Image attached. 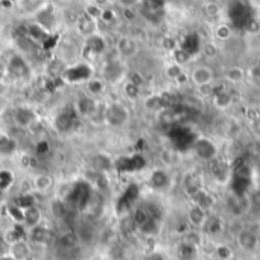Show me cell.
<instances>
[{
  "instance_id": "277c9868",
  "label": "cell",
  "mask_w": 260,
  "mask_h": 260,
  "mask_svg": "<svg viewBox=\"0 0 260 260\" xmlns=\"http://www.w3.org/2000/svg\"><path fill=\"white\" fill-rule=\"evenodd\" d=\"M43 219V215H41V210L37 207V206H29L23 210V227L26 229H34L37 225H40Z\"/></svg>"
},
{
  "instance_id": "5bb4252c",
  "label": "cell",
  "mask_w": 260,
  "mask_h": 260,
  "mask_svg": "<svg viewBox=\"0 0 260 260\" xmlns=\"http://www.w3.org/2000/svg\"><path fill=\"white\" fill-rule=\"evenodd\" d=\"M233 35V30H232V26L230 24H227V23H219V24H216V27H215V37L218 38V40H229L230 37Z\"/></svg>"
},
{
  "instance_id": "9c48e42d",
  "label": "cell",
  "mask_w": 260,
  "mask_h": 260,
  "mask_svg": "<svg viewBox=\"0 0 260 260\" xmlns=\"http://www.w3.org/2000/svg\"><path fill=\"white\" fill-rule=\"evenodd\" d=\"M221 11V5L215 0H209L203 5V12L207 18H218Z\"/></svg>"
},
{
  "instance_id": "ac0fdd59",
  "label": "cell",
  "mask_w": 260,
  "mask_h": 260,
  "mask_svg": "<svg viewBox=\"0 0 260 260\" xmlns=\"http://www.w3.org/2000/svg\"><path fill=\"white\" fill-rule=\"evenodd\" d=\"M123 90H125V94L129 98H137V94H139V87L133 82H128Z\"/></svg>"
},
{
  "instance_id": "4fadbf2b",
  "label": "cell",
  "mask_w": 260,
  "mask_h": 260,
  "mask_svg": "<svg viewBox=\"0 0 260 260\" xmlns=\"http://www.w3.org/2000/svg\"><path fill=\"white\" fill-rule=\"evenodd\" d=\"M102 11H104V9H102L101 6H98L96 3H93V2H88V3L85 5V8H84L85 17H88V18H91V20H94V21H99V20H101Z\"/></svg>"
},
{
  "instance_id": "7402d4cb",
  "label": "cell",
  "mask_w": 260,
  "mask_h": 260,
  "mask_svg": "<svg viewBox=\"0 0 260 260\" xmlns=\"http://www.w3.org/2000/svg\"><path fill=\"white\" fill-rule=\"evenodd\" d=\"M0 260H14L12 257H3V259H0Z\"/></svg>"
},
{
  "instance_id": "8fae6325",
  "label": "cell",
  "mask_w": 260,
  "mask_h": 260,
  "mask_svg": "<svg viewBox=\"0 0 260 260\" xmlns=\"http://www.w3.org/2000/svg\"><path fill=\"white\" fill-rule=\"evenodd\" d=\"M30 241L35 242V244H44L49 238V232L41 227V225H37L34 229H30V235H29Z\"/></svg>"
},
{
  "instance_id": "7c38bea8",
  "label": "cell",
  "mask_w": 260,
  "mask_h": 260,
  "mask_svg": "<svg viewBox=\"0 0 260 260\" xmlns=\"http://www.w3.org/2000/svg\"><path fill=\"white\" fill-rule=\"evenodd\" d=\"M85 88H87V91H88L90 96H98V94H101L105 90V82L102 79L93 78V79H90L87 82Z\"/></svg>"
},
{
  "instance_id": "e0dca14e",
  "label": "cell",
  "mask_w": 260,
  "mask_h": 260,
  "mask_svg": "<svg viewBox=\"0 0 260 260\" xmlns=\"http://www.w3.org/2000/svg\"><path fill=\"white\" fill-rule=\"evenodd\" d=\"M136 9L134 8H122V18L125 21H134L136 20Z\"/></svg>"
},
{
  "instance_id": "3957f363",
  "label": "cell",
  "mask_w": 260,
  "mask_h": 260,
  "mask_svg": "<svg viewBox=\"0 0 260 260\" xmlns=\"http://www.w3.org/2000/svg\"><path fill=\"white\" fill-rule=\"evenodd\" d=\"M190 78H192V81L197 85L204 87V85H210L213 82L215 75H213V70L210 67H207V66H198V67L193 69Z\"/></svg>"
},
{
  "instance_id": "5b68a950",
  "label": "cell",
  "mask_w": 260,
  "mask_h": 260,
  "mask_svg": "<svg viewBox=\"0 0 260 260\" xmlns=\"http://www.w3.org/2000/svg\"><path fill=\"white\" fill-rule=\"evenodd\" d=\"M53 187V178L49 174H37L32 178V189L37 193H47Z\"/></svg>"
},
{
  "instance_id": "52a82bcc",
  "label": "cell",
  "mask_w": 260,
  "mask_h": 260,
  "mask_svg": "<svg viewBox=\"0 0 260 260\" xmlns=\"http://www.w3.org/2000/svg\"><path fill=\"white\" fill-rule=\"evenodd\" d=\"M137 41L131 37H122L119 41H117V50L122 56L125 58H129V56H134L137 53Z\"/></svg>"
},
{
  "instance_id": "6da1fadb",
  "label": "cell",
  "mask_w": 260,
  "mask_h": 260,
  "mask_svg": "<svg viewBox=\"0 0 260 260\" xmlns=\"http://www.w3.org/2000/svg\"><path fill=\"white\" fill-rule=\"evenodd\" d=\"M236 241H238V245L242 250H245V251H254L260 244L259 236L253 230H250V229H242L238 233Z\"/></svg>"
},
{
  "instance_id": "7a4b0ae2",
  "label": "cell",
  "mask_w": 260,
  "mask_h": 260,
  "mask_svg": "<svg viewBox=\"0 0 260 260\" xmlns=\"http://www.w3.org/2000/svg\"><path fill=\"white\" fill-rule=\"evenodd\" d=\"M207 218H209V215H207L206 207H203V206H200V204H193V206L189 209V212H187V221H189V224H190L195 230L204 229Z\"/></svg>"
},
{
  "instance_id": "d6986e66",
  "label": "cell",
  "mask_w": 260,
  "mask_h": 260,
  "mask_svg": "<svg viewBox=\"0 0 260 260\" xmlns=\"http://www.w3.org/2000/svg\"><path fill=\"white\" fill-rule=\"evenodd\" d=\"M117 5H120L122 8H134L140 0H114Z\"/></svg>"
},
{
  "instance_id": "ba28073f",
  "label": "cell",
  "mask_w": 260,
  "mask_h": 260,
  "mask_svg": "<svg viewBox=\"0 0 260 260\" xmlns=\"http://www.w3.org/2000/svg\"><path fill=\"white\" fill-rule=\"evenodd\" d=\"M197 254H198V245L189 242L187 239L177 247V257L180 260H195Z\"/></svg>"
},
{
  "instance_id": "2e32d148",
  "label": "cell",
  "mask_w": 260,
  "mask_h": 260,
  "mask_svg": "<svg viewBox=\"0 0 260 260\" xmlns=\"http://www.w3.org/2000/svg\"><path fill=\"white\" fill-rule=\"evenodd\" d=\"M116 18H117V14H116V11H114L113 8H110V6H108V8H104L102 15H101V21L110 24V23L116 21Z\"/></svg>"
},
{
  "instance_id": "44dd1931",
  "label": "cell",
  "mask_w": 260,
  "mask_h": 260,
  "mask_svg": "<svg viewBox=\"0 0 260 260\" xmlns=\"http://www.w3.org/2000/svg\"><path fill=\"white\" fill-rule=\"evenodd\" d=\"M0 3H2V6H5L6 9H8V8H12V2H11V0H0Z\"/></svg>"
},
{
  "instance_id": "9a60e30c",
  "label": "cell",
  "mask_w": 260,
  "mask_h": 260,
  "mask_svg": "<svg viewBox=\"0 0 260 260\" xmlns=\"http://www.w3.org/2000/svg\"><path fill=\"white\" fill-rule=\"evenodd\" d=\"M215 254H216L218 259L230 260L233 257V250H232L229 245H225V244H219V245H216V248H215Z\"/></svg>"
},
{
  "instance_id": "30bf717a",
  "label": "cell",
  "mask_w": 260,
  "mask_h": 260,
  "mask_svg": "<svg viewBox=\"0 0 260 260\" xmlns=\"http://www.w3.org/2000/svg\"><path fill=\"white\" fill-rule=\"evenodd\" d=\"M225 78H227V81H230L233 84H239L245 79V70L242 67H238V66L230 67L225 72Z\"/></svg>"
},
{
  "instance_id": "ffe728a7",
  "label": "cell",
  "mask_w": 260,
  "mask_h": 260,
  "mask_svg": "<svg viewBox=\"0 0 260 260\" xmlns=\"http://www.w3.org/2000/svg\"><path fill=\"white\" fill-rule=\"evenodd\" d=\"M93 3H96L98 6H101L102 9L104 8H108L110 5H111V0H91Z\"/></svg>"
},
{
  "instance_id": "8992f818",
  "label": "cell",
  "mask_w": 260,
  "mask_h": 260,
  "mask_svg": "<svg viewBox=\"0 0 260 260\" xmlns=\"http://www.w3.org/2000/svg\"><path fill=\"white\" fill-rule=\"evenodd\" d=\"M9 254L14 260H26L30 256V247L24 239L9 244Z\"/></svg>"
}]
</instances>
